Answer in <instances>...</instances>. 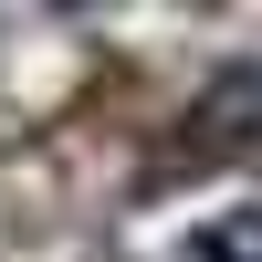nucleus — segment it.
I'll return each mask as SVG.
<instances>
[{"instance_id":"obj_1","label":"nucleus","mask_w":262,"mask_h":262,"mask_svg":"<svg viewBox=\"0 0 262 262\" xmlns=\"http://www.w3.org/2000/svg\"><path fill=\"white\" fill-rule=\"evenodd\" d=\"M189 262H262V200L200 221V231H189Z\"/></svg>"}]
</instances>
